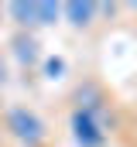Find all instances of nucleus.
I'll return each instance as SVG.
<instances>
[{"label":"nucleus","instance_id":"f03ea898","mask_svg":"<svg viewBox=\"0 0 137 147\" xmlns=\"http://www.w3.org/2000/svg\"><path fill=\"white\" fill-rule=\"evenodd\" d=\"M0 127L17 147H52V127L28 103H10L0 110Z\"/></svg>","mask_w":137,"mask_h":147},{"label":"nucleus","instance_id":"f257e3e1","mask_svg":"<svg viewBox=\"0 0 137 147\" xmlns=\"http://www.w3.org/2000/svg\"><path fill=\"white\" fill-rule=\"evenodd\" d=\"M68 137L75 147H110L117 127V106L96 75H82L65 92Z\"/></svg>","mask_w":137,"mask_h":147},{"label":"nucleus","instance_id":"39448f33","mask_svg":"<svg viewBox=\"0 0 137 147\" xmlns=\"http://www.w3.org/2000/svg\"><path fill=\"white\" fill-rule=\"evenodd\" d=\"M103 14H106V3H89V0L86 3H75V0L72 3H62V21H65L72 31H82V34L100 24Z\"/></svg>","mask_w":137,"mask_h":147},{"label":"nucleus","instance_id":"6e6552de","mask_svg":"<svg viewBox=\"0 0 137 147\" xmlns=\"http://www.w3.org/2000/svg\"><path fill=\"white\" fill-rule=\"evenodd\" d=\"M3 24H7V21H3V3H0V28H3Z\"/></svg>","mask_w":137,"mask_h":147},{"label":"nucleus","instance_id":"7ed1b4c3","mask_svg":"<svg viewBox=\"0 0 137 147\" xmlns=\"http://www.w3.org/2000/svg\"><path fill=\"white\" fill-rule=\"evenodd\" d=\"M3 21L14 24V31H41L62 24V3L52 0H31V3H3Z\"/></svg>","mask_w":137,"mask_h":147},{"label":"nucleus","instance_id":"20e7f679","mask_svg":"<svg viewBox=\"0 0 137 147\" xmlns=\"http://www.w3.org/2000/svg\"><path fill=\"white\" fill-rule=\"evenodd\" d=\"M7 58H14V65L21 69L24 75H38V69H41V58H45V51H41V41H38V34H31V31H10V38H7Z\"/></svg>","mask_w":137,"mask_h":147},{"label":"nucleus","instance_id":"0eeeda50","mask_svg":"<svg viewBox=\"0 0 137 147\" xmlns=\"http://www.w3.org/2000/svg\"><path fill=\"white\" fill-rule=\"evenodd\" d=\"M10 86V62H7V51L0 48V92Z\"/></svg>","mask_w":137,"mask_h":147},{"label":"nucleus","instance_id":"423d86ee","mask_svg":"<svg viewBox=\"0 0 137 147\" xmlns=\"http://www.w3.org/2000/svg\"><path fill=\"white\" fill-rule=\"evenodd\" d=\"M65 72H68L65 55H45V58H41V69H38L41 79H48V82H62Z\"/></svg>","mask_w":137,"mask_h":147}]
</instances>
